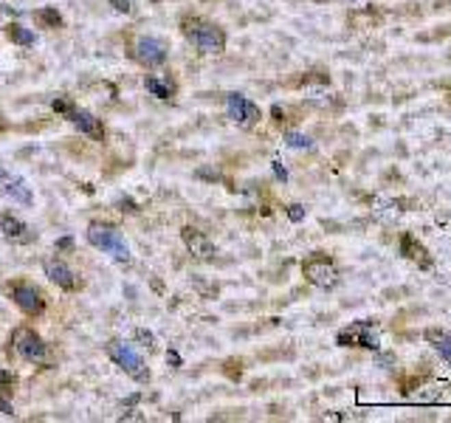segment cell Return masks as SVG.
Returning a JSON list of instances; mask_svg holds the SVG:
<instances>
[{
    "mask_svg": "<svg viewBox=\"0 0 451 423\" xmlns=\"http://www.w3.org/2000/svg\"><path fill=\"white\" fill-rule=\"evenodd\" d=\"M181 31L201 54H223L226 51V31L218 23H209L203 17H183Z\"/></svg>",
    "mask_w": 451,
    "mask_h": 423,
    "instance_id": "cell-1",
    "label": "cell"
},
{
    "mask_svg": "<svg viewBox=\"0 0 451 423\" xmlns=\"http://www.w3.org/2000/svg\"><path fill=\"white\" fill-rule=\"evenodd\" d=\"M85 238H88V243H90L93 248H99V251L116 257V260H122V263L130 260V246H127V240H125V234L118 231L116 226L99 223V220H96V223L88 226Z\"/></svg>",
    "mask_w": 451,
    "mask_h": 423,
    "instance_id": "cell-2",
    "label": "cell"
},
{
    "mask_svg": "<svg viewBox=\"0 0 451 423\" xmlns=\"http://www.w3.org/2000/svg\"><path fill=\"white\" fill-rule=\"evenodd\" d=\"M107 356L113 359V364L118 367V370H125L130 379H136V381H150V367H147V361L138 356V350L133 347V344H127V342H110L107 344Z\"/></svg>",
    "mask_w": 451,
    "mask_h": 423,
    "instance_id": "cell-3",
    "label": "cell"
},
{
    "mask_svg": "<svg viewBox=\"0 0 451 423\" xmlns=\"http://www.w3.org/2000/svg\"><path fill=\"white\" fill-rule=\"evenodd\" d=\"M12 344L17 350V356L26 359L29 364H42L49 359V347H45L42 336L37 331H31V327H17L12 333Z\"/></svg>",
    "mask_w": 451,
    "mask_h": 423,
    "instance_id": "cell-4",
    "label": "cell"
},
{
    "mask_svg": "<svg viewBox=\"0 0 451 423\" xmlns=\"http://www.w3.org/2000/svg\"><path fill=\"white\" fill-rule=\"evenodd\" d=\"M6 294L14 299V305L26 316H40L45 311V296L37 285H31V282H9Z\"/></svg>",
    "mask_w": 451,
    "mask_h": 423,
    "instance_id": "cell-5",
    "label": "cell"
},
{
    "mask_svg": "<svg viewBox=\"0 0 451 423\" xmlns=\"http://www.w3.org/2000/svg\"><path fill=\"white\" fill-rule=\"evenodd\" d=\"M302 274H305V279L311 282V285H316V288H333L336 282H339V268H336V263L330 260V257H322V254L311 257V260H305V263H302Z\"/></svg>",
    "mask_w": 451,
    "mask_h": 423,
    "instance_id": "cell-6",
    "label": "cell"
},
{
    "mask_svg": "<svg viewBox=\"0 0 451 423\" xmlns=\"http://www.w3.org/2000/svg\"><path fill=\"white\" fill-rule=\"evenodd\" d=\"M226 113H229V119L234 125H240L246 130L259 125V119H263V110H259L251 99H246L243 93H229L226 97Z\"/></svg>",
    "mask_w": 451,
    "mask_h": 423,
    "instance_id": "cell-7",
    "label": "cell"
},
{
    "mask_svg": "<svg viewBox=\"0 0 451 423\" xmlns=\"http://www.w3.org/2000/svg\"><path fill=\"white\" fill-rule=\"evenodd\" d=\"M167 57H170L167 42L158 40V37H138L133 42V60L144 68H158V65L167 62Z\"/></svg>",
    "mask_w": 451,
    "mask_h": 423,
    "instance_id": "cell-8",
    "label": "cell"
},
{
    "mask_svg": "<svg viewBox=\"0 0 451 423\" xmlns=\"http://www.w3.org/2000/svg\"><path fill=\"white\" fill-rule=\"evenodd\" d=\"M336 344L342 347H367V350H378L381 347V339H378V331L367 322H355L344 331L336 333Z\"/></svg>",
    "mask_w": 451,
    "mask_h": 423,
    "instance_id": "cell-9",
    "label": "cell"
},
{
    "mask_svg": "<svg viewBox=\"0 0 451 423\" xmlns=\"http://www.w3.org/2000/svg\"><path fill=\"white\" fill-rule=\"evenodd\" d=\"M181 238H183V246L189 248V254L198 257V260H215V254H218V246L211 243L203 231L192 229V226H186L181 231Z\"/></svg>",
    "mask_w": 451,
    "mask_h": 423,
    "instance_id": "cell-10",
    "label": "cell"
},
{
    "mask_svg": "<svg viewBox=\"0 0 451 423\" xmlns=\"http://www.w3.org/2000/svg\"><path fill=\"white\" fill-rule=\"evenodd\" d=\"M45 277H49L54 285H60L62 291H77L79 288V277L70 271L60 257H51V260H45Z\"/></svg>",
    "mask_w": 451,
    "mask_h": 423,
    "instance_id": "cell-11",
    "label": "cell"
},
{
    "mask_svg": "<svg viewBox=\"0 0 451 423\" xmlns=\"http://www.w3.org/2000/svg\"><path fill=\"white\" fill-rule=\"evenodd\" d=\"M0 231H3V238L14 240L20 246H29V243L37 240V234L26 223H23L20 218H14V215H0Z\"/></svg>",
    "mask_w": 451,
    "mask_h": 423,
    "instance_id": "cell-12",
    "label": "cell"
},
{
    "mask_svg": "<svg viewBox=\"0 0 451 423\" xmlns=\"http://www.w3.org/2000/svg\"><path fill=\"white\" fill-rule=\"evenodd\" d=\"M68 122L74 125L79 133L90 136V138H105V127H102V122H99L93 113H88V110H77V107H70V113H68Z\"/></svg>",
    "mask_w": 451,
    "mask_h": 423,
    "instance_id": "cell-13",
    "label": "cell"
},
{
    "mask_svg": "<svg viewBox=\"0 0 451 423\" xmlns=\"http://www.w3.org/2000/svg\"><path fill=\"white\" fill-rule=\"evenodd\" d=\"M400 248H403V257H409V260H415L420 268H429L432 266V257L426 254V248L412 238V234H407V238L400 240Z\"/></svg>",
    "mask_w": 451,
    "mask_h": 423,
    "instance_id": "cell-14",
    "label": "cell"
},
{
    "mask_svg": "<svg viewBox=\"0 0 451 423\" xmlns=\"http://www.w3.org/2000/svg\"><path fill=\"white\" fill-rule=\"evenodd\" d=\"M3 190H6L9 198H14V201L23 203V206L31 203V190L26 186V181H23V178H6V181H3Z\"/></svg>",
    "mask_w": 451,
    "mask_h": 423,
    "instance_id": "cell-15",
    "label": "cell"
},
{
    "mask_svg": "<svg viewBox=\"0 0 451 423\" xmlns=\"http://www.w3.org/2000/svg\"><path fill=\"white\" fill-rule=\"evenodd\" d=\"M6 37H9L14 45H23V49H31V45L37 42L34 31H31V29H26V26H20V23H12V26L6 29Z\"/></svg>",
    "mask_w": 451,
    "mask_h": 423,
    "instance_id": "cell-16",
    "label": "cell"
},
{
    "mask_svg": "<svg viewBox=\"0 0 451 423\" xmlns=\"http://www.w3.org/2000/svg\"><path fill=\"white\" fill-rule=\"evenodd\" d=\"M144 88L153 93V97H158V99H172V93H175V88H172L170 82H164V79H158V77H147Z\"/></svg>",
    "mask_w": 451,
    "mask_h": 423,
    "instance_id": "cell-17",
    "label": "cell"
},
{
    "mask_svg": "<svg viewBox=\"0 0 451 423\" xmlns=\"http://www.w3.org/2000/svg\"><path fill=\"white\" fill-rule=\"evenodd\" d=\"M37 20L42 23L45 29H60V26H62V14H60L57 9H51V6L40 9V12H37Z\"/></svg>",
    "mask_w": 451,
    "mask_h": 423,
    "instance_id": "cell-18",
    "label": "cell"
},
{
    "mask_svg": "<svg viewBox=\"0 0 451 423\" xmlns=\"http://www.w3.org/2000/svg\"><path fill=\"white\" fill-rule=\"evenodd\" d=\"M285 141H288V147H296V150H311L313 141L302 136V133H285Z\"/></svg>",
    "mask_w": 451,
    "mask_h": 423,
    "instance_id": "cell-19",
    "label": "cell"
},
{
    "mask_svg": "<svg viewBox=\"0 0 451 423\" xmlns=\"http://www.w3.org/2000/svg\"><path fill=\"white\" fill-rule=\"evenodd\" d=\"M14 384H17L14 372H9V370H3V367H0V392H9Z\"/></svg>",
    "mask_w": 451,
    "mask_h": 423,
    "instance_id": "cell-20",
    "label": "cell"
},
{
    "mask_svg": "<svg viewBox=\"0 0 451 423\" xmlns=\"http://www.w3.org/2000/svg\"><path fill=\"white\" fill-rule=\"evenodd\" d=\"M195 288H198L203 296H215V294H218V285H206L201 277H195Z\"/></svg>",
    "mask_w": 451,
    "mask_h": 423,
    "instance_id": "cell-21",
    "label": "cell"
},
{
    "mask_svg": "<svg viewBox=\"0 0 451 423\" xmlns=\"http://www.w3.org/2000/svg\"><path fill=\"white\" fill-rule=\"evenodd\" d=\"M288 218H291L294 223L305 220V206H299V203H291V206H288Z\"/></svg>",
    "mask_w": 451,
    "mask_h": 423,
    "instance_id": "cell-22",
    "label": "cell"
},
{
    "mask_svg": "<svg viewBox=\"0 0 451 423\" xmlns=\"http://www.w3.org/2000/svg\"><path fill=\"white\" fill-rule=\"evenodd\" d=\"M136 339H138L141 344H144V347H150V350L155 347V336H153L150 331H136Z\"/></svg>",
    "mask_w": 451,
    "mask_h": 423,
    "instance_id": "cell-23",
    "label": "cell"
},
{
    "mask_svg": "<svg viewBox=\"0 0 451 423\" xmlns=\"http://www.w3.org/2000/svg\"><path fill=\"white\" fill-rule=\"evenodd\" d=\"M116 6V12H130V0H110Z\"/></svg>",
    "mask_w": 451,
    "mask_h": 423,
    "instance_id": "cell-24",
    "label": "cell"
},
{
    "mask_svg": "<svg viewBox=\"0 0 451 423\" xmlns=\"http://www.w3.org/2000/svg\"><path fill=\"white\" fill-rule=\"evenodd\" d=\"M57 248H74V240L65 238V240H60V243H57Z\"/></svg>",
    "mask_w": 451,
    "mask_h": 423,
    "instance_id": "cell-25",
    "label": "cell"
},
{
    "mask_svg": "<svg viewBox=\"0 0 451 423\" xmlns=\"http://www.w3.org/2000/svg\"><path fill=\"white\" fill-rule=\"evenodd\" d=\"M274 170H276V175H279V178H282V181H285V178H288V175H285V170H282V167H279V161H276V164H274Z\"/></svg>",
    "mask_w": 451,
    "mask_h": 423,
    "instance_id": "cell-26",
    "label": "cell"
},
{
    "mask_svg": "<svg viewBox=\"0 0 451 423\" xmlns=\"http://www.w3.org/2000/svg\"><path fill=\"white\" fill-rule=\"evenodd\" d=\"M167 359H170V364H181V359H178V352H172V350H170V356H167Z\"/></svg>",
    "mask_w": 451,
    "mask_h": 423,
    "instance_id": "cell-27",
    "label": "cell"
},
{
    "mask_svg": "<svg viewBox=\"0 0 451 423\" xmlns=\"http://www.w3.org/2000/svg\"><path fill=\"white\" fill-rule=\"evenodd\" d=\"M6 178H9V175H6V170H3V167H0V183H3Z\"/></svg>",
    "mask_w": 451,
    "mask_h": 423,
    "instance_id": "cell-28",
    "label": "cell"
},
{
    "mask_svg": "<svg viewBox=\"0 0 451 423\" xmlns=\"http://www.w3.org/2000/svg\"><path fill=\"white\" fill-rule=\"evenodd\" d=\"M0 125H3V113H0Z\"/></svg>",
    "mask_w": 451,
    "mask_h": 423,
    "instance_id": "cell-29",
    "label": "cell"
}]
</instances>
